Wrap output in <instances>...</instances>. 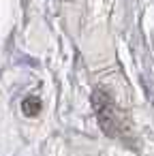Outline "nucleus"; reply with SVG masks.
<instances>
[{"label": "nucleus", "instance_id": "f257e3e1", "mask_svg": "<svg viewBox=\"0 0 154 156\" xmlns=\"http://www.w3.org/2000/svg\"><path fill=\"white\" fill-rule=\"evenodd\" d=\"M94 109H96V115H98V124L101 128L109 135V137H120L124 133V118L122 113L118 111V107L113 105V101L103 94V92H96L94 94Z\"/></svg>", "mask_w": 154, "mask_h": 156}, {"label": "nucleus", "instance_id": "f03ea898", "mask_svg": "<svg viewBox=\"0 0 154 156\" xmlns=\"http://www.w3.org/2000/svg\"><path fill=\"white\" fill-rule=\"evenodd\" d=\"M39 107H41V105H39V101H37V98H34V103H32V105L28 103V98H26V103H24V111H26L28 115H30V113H37V111H39Z\"/></svg>", "mask_w": 154, "mask_h": 156}]
</instances>
